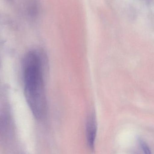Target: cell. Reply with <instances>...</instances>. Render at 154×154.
<instances>
[{"mask_svg":"<svg viewBox=\"0 0 154 154\" xmlns=\"http://www.w3.org/2000/svg\"><path fill=\"white\" fill-rule=\"evenodd\" d=\"M47 65L45 55L39 50L29 51L22 61L24 93L34 117L43 118L47 109L45 91V70Z\"/></svg>","mask_w":154,"mask_h":154,"instance_id":"6da1fadb","label":"cell"},{"mask_svg":"<svg viewBox=\"0 0 154 154\" xmlns=\"http://www.w3.org/2000/svg\"><path fill=\"white\" fill-rule=\"evenodd\" d=\"M86 129L87 145L91 150H94L97 130L96 116L94 112H91L88 116Z\"/></svg>","mask_w":154,"mask_h":154,"instance_id":"7a4b0ae2","label":"cell"},{"mask_svg":"<svg viewBox=\"0 0 154 154\" xmlns=\"http://www.w3.org/2000/svg\"><path fill=\"white\" fill-rule=\"evenodd\" d=\"M138 142L140 147L142 149V150L144 151L145 154H151V150L147 144L143 140L140 138L138 139Z\"/></svg>","mask_w":154,"mask_h":154,"instance_id":"3957f363","label":"cell"}]
</instances>
